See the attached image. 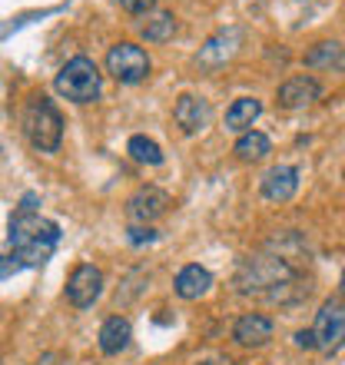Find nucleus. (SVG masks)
<instances>
[{"label": "nucleus", "mask_w": 345, "mask_h": 365, "mask_svg": "<svg viewBox=\"0 0 345 365\" xmlns=\"http://www.w3.org/2000/svg\"><path fill=\"white\" fill-rule=\"evenodd\" d=\"M292 282H299V269L282 256H272V252H256L249 259H242L240 269H236V289L242 296L286 299V289Z\"/></svg>", "instance_id": "nucleus-1"}, {"label": "nucleus", "mask_w": 345, "mask_h": 365, "mask_svg": "<svg viewBox=\"0 0 345 365\" xmlns=\"http://www.w3.org/2000/svg\"><path fill=\"white\" fill-rule=\"evenodd\" d=\"M10 246H14V259L20 266H40L47 262V256L53 252L60 240V226L53 220H43L30 210H17L10 216Z\"/></svg>", "instance_id": "nucleus-2"}, {"label": "nucleus", "mask_w": 345, "mask_h": 365, "mask_svg": "<svg viewBox=\"0 0 345 365\" xmlns=\"http://www.w3.org/2000/svg\"><path fill=\"white\" fill-rule=\"evenodd\" d=\"M20 126L24 136L30 140L34 150L40 153H57L60 140H63V116H60L57 103L47 96H30L24 113H20Z\"/></svg>", "instance_id": "nucleus-3"}, {"label": "nucleus", "mask_w": 345, "mask_h": 365, "mask_svg": "<svg viewBox=\"0 0 345 365\" xmlns=\"http://www.w3.org/2000/svg\"><path fill=\"white\" fill-rule=\"evenodd\" d=\"M53 90L70 103H93L103 93V73L90 57H73L60 67Z\"/></svg>", "instance_id": "nucleus-4"}, {"label": "nucleus", "mask_w": 345, "mask_h": 365, "mask_svg": "<svg viewBox=\"0 0 345 365\" xmlns=\"http://www.w3.org/2000/svg\"><path fill=\"white\" fill-rule=\"evenodd\" d=\"M150 53H146L140 43H130V40H120L106 50V73L116 80V83H126V87H136L150 77Z\"/></svg>", "instance_id": "nucleus-5"}, {"label": "nucleus", "mask_w": 345, "mask_h": 365, "mask_svg": "<svg viewBox=\"0 0 345 365\" xmlns=\"http://www.w3.org/2000/svg\"><path fill=\"white\" fill-rule=\"evenodd\" d=\"M312 332H316V349L326 352V356H332V352H339L345 346V299L342 296H332L322 302V309L316 312Z\"/></svg>", "instance_id": "nucleus-6"}, {"label": "nucleus", "mask_w": 345, "mask_h": 365, "mask_svg": "<svg viewBox=\"0 0 345 365\" xmlns=\"http://www.w3.org/2000/svg\"><path fill=\"white\" fill-rule=\"evenodd\" d=\"M103 292V272L93 262H80L73 266L67 279V302L73 309H90Z\"/></svg>", "instance_id": "nucleus-7"}, {"label": "nucleus", "mask_w": 345, "mask_h": 365, "mask_svg": "<svg viewBox=\"0 0 345 365\" xmlns=\"http://www.w3.org/2000/svg\"><path fill=\"white\" fill-rule=\"evenodd\" d=\"M166 210H170V192H163L160 186H140L126 200V216L133 226H150L160 216H166Z\"/></svg>", "instance_id": "nucleus-8"}, {"label": "nucleus", "mask_w": 345, "mask_h": 365, "mask_svg": "<svg viewBox=\"0 0 345 365\" xmlns=\"http://www.w3.org/2000/svg\"><path fill=\"white\" fill-rule=\"evenodd\" d=\"M240 47H242V30L240 27L220 30V34H212V37L200 47L196 63H200L202 70H220V67H226L236 53H240Z\"/></svg>", "instance_id": "nucleus-9"}, {"label": "nucleus", "mask_w": 345, "mask_h": 365, "mask_svg": "<svg viewBox=\"0 0 345 365\" xmlns=\"http://www.w3.org/2000/svg\"><path fill=\"white\" fill-rule=\"evenodd\" d=\"M316 100H322V83L316 77H309V73H296V77L282 80L276 90V103L282 110H306Z\"/></svg>", "instance_id": "nucleus-10"}, {"label": "nucleus", "mask_w": 345, "mask_h": 365, "mask_svg": "<svg viewBox=\"0 0 345 365\" xmlns=\"http://www.w3.org/2000/svg\"><path fill=\"white\" fill-rule=\"evenodd\" d=\"M272 336H276V322L262 312H242L232 322V342L242 349H262L272 342Z\"/></svg>", "instance_id": "nucleus-11"}, {"label": "nucleus", "mask_w": 345, "mask_h": 365, "mask_svg": "<svg viewBox=\"0 0 345 365\" xmlns=\"http://www.w3.org/2000/svg\"><path fill=\"white\" fill-rule=\"evenodd\" d=\"M172 120L180 126L182 133H200L206 130L212 120V106L206 96H196V93H182L176 103H172Z\"/></svg>", "instance_id": "nucleus-12"}, {"label": "nucleus", "mask_w": 345, "mask_h": 365, "mask_svg": "<svg viewBox=\"0 0 345 365\" xmlns=\"http://www.w3.org/2000/svg\"><path fill=\"white\" fill-rule=\"evenodd\" d=\"M296 190H299V170L289 163L269 166L262 173V180H259V192L269 202H289L296 196Z\"/></svg>", "instance_id": "nucleus-13"}, {"label": "nucleus", "mask_w": 345, "mask_h": 365, "mask_svg": "<svg viewBox=\"0 0 345 365\" xmlns=\"http://www.w3.org/2000/svg\"><path fill=\"white\" fill-rule=\"evenodd\" d=\"M172 289H176V296L180 299L196 302V299H202L212 289V272L206 269V266H200V262H190V266H182V269L176 272Z\"/></svg>", "instance_id": "nucleus-14"}, {"label": "nucleus", "mask_w": 345, "mask_h": 365, "mask_svg": "<svg viewBox=\"0 0 345 365\" xmlns=\"http://www.w3.org/2000/svg\"><path fill=\"white\" fill-rule=\"evenodd\" d=\"M130 339H133V326H130V319L126 316H110L100 326V336H96V346L103 356H120L126 346H130Z\"/></svg>", "instance_id": "nucleus-15"}, {"label": "nucleus", "mask_w": 345, "mask_h": 365, "mask_svg": "<svg viewBox=\"0 0 345 365\" xmlns=\"http://www.w3.org/2000/svg\"><path fill=\"white\" fill-rule=\"evenodd\" d=\"M259 113H262V103H259L256 96H240L226 110V130L230 133H246V130H252Z\"/></svg>", "instance_id": "nucleus-16"}, {"label": "nucleus", "mask_w": 345, "mask_h": 365, "mask_svg": "<svg viewBox=\"0 0 345 365\" xmlns=\"http://www.w3.org/2000/svg\"><path fill=\"white\" fill-rule=\"evenodd\" d=\"M342 57H345L342 43H336V40H319V43H312V47L302 53V63H306L309 70H332V67H342Z\"/></svg>", "instance_id": "nucleus-17"}, {"label": "nucleus", "mask_w": 345, "mask_h": 365, "mask_svg": "<svg viewBox=\"0 0 345 365\" xmlns=\"http://www.w3.org/2000/svg\"><path fill=\"white\" fill-rule=\"evenodd\" d=\"M232 153H236V160H242V163H259V160H266V156L272 153V140H269L266 133H259V130H246V133H240Z\"/></svg>", "instance_id": "nucleus-18"}, {"label": "nucleus", "mask_w": 345, "mask_h": 365, "mask_svg": "<svg viewBox=\"0 0 345 365\" xmlns=\"http://www.w3.org/2000/svg\"><path fill=\"white\" fill-rule=\"evenodd\" d=\"M176 30H180V20H176V14H170V10H160V14H153V17H150L143 27H140V34H143L146 43H166V40L176 37Z\"/></svg>", "instance_id": "nucleus-19"}, {"label": "nucleus", "mask_w": 345, "mask_h": 365, "mask_svg": "<svg viewBox=\"0 0 345 365\" xmlns=\"http://www.w3.org/2000/svg\"><path fill=\"white\" fill-rule=\"evenodd\" d=\"M126 153L133 156L136 163H146V166H160V163H163V150L156 146V140H150V136H143V133L130 136Z\"/></svg>", "instance_id": "nucleus-20"}, {"label": "nucleus", "mask_w": 345, "mask_h": 365, "mask_svg": "<svg viewBox=\"0 0 345 365\" xmlns=\"http://www.w3.org/2000/svg\"><path fill=\"white\" fill-rule=\"evenodd\" d=\"M116 4H120L126 14H136V17H140V14H153V7H156V0H116Z\"/></svg>", "instance_id": "nucleus-21"}, {"label": "nucleus", "mask_w": 345, "mask_h": 365, "mask_svg": "<svg viewBox=\"0 0 345 365\" xmlns=\"http://www.w3.org/2000/svg\"><path fill=\"white\" fill-rule=\"evenodd\" d=\"M156 240V232L150 230V226H133V230H130V242H133V246H143V242H153Z\"/></svg>", "instance_id": "nucleus-22"}, {"label": "nucleus", "mask_w": 345, "mask_h": 365, "mask_svg": "<svg viewBox=\"0 0 345 365\" xmlns=\"http://www.w3.org/2000/svg\"><path fill=\"white\" fill-rule=\"evenodd\" d=\"M296 346L306 349V352H312V349H316V332H312V329H299V332H296Z\"/></svg>", "instance_id": "nucleus-23"}, {"label": "nucleus", "mask_w": 345, "mask_h": 365, "mask_svg": "<svg viewBox=\"0 0 345 365\" xmlns=\"http://www.w3.org/2000/svg\"><path fill=\"white\" fill-rule=\"evenodd\" d=\"M20 269H24V266H20L14 256H0V279H10L14 272H20Z\"/></svg>", "instance_id": "nucleus-24"}, {"label": "nucleus", "mask_w": 345, "mask_h": 365, "mask_svg": "<svg viewBox=\"0 0 345 365\" xmlns=\"http://www.w3.org/2000/svg\"><path fill=\"white\" fill-rule=\"evenodd\" d=\"M63 362V356H60V352H43V356L37 359V365H60Z\"/></svg>", "instance_id": "nucleus-25"}, {"label": "nucleus", "mask_w": 345, "mask_h": 365, "mask_svg": "<svg viewBox=\"0 0 345 365\" xmlns=\"http://www.w3.org/2000/svg\"><path fill=\"white\" fill-rule=\"evenodd\" d=\"M200 365H232L230 359H210V362H200Z\"/></svg>", "instance_id": "nucleus-26"}, {"label": "nucleus", "mask_w": 345, "mask_h": 365, "mask_svg": "<svg viewBox=\"0 0 345 365\" xmlns=\"http://www.w3.org/2000/svg\"><path fill=\"white\" fill-rule=\"evenodd\" d=\"M339 292L345 296V269H342V276H339Z\"/></svg>", "instance_id": "nucleus-27"}, {"label": "nucleus", "mask_w": 345, "mask_h": 365, "mask_svg": "<svg viewBox=\"0 0 345 365\" xmlns=\"http://www.w3.org/2000/svg\"><path fill=\"white\" fill-rule=\"evenodd\" d=\"M339 70H342V73H345V57H342V67H339Z\"/></svg>", "instance_id": "nucleus-28"}]
</instances>
